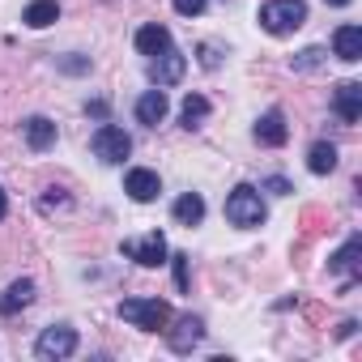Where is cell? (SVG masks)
Instances as JSON below:
<instances>
[{
	"mask_svg": "<svg viewBox=\"0 0 362 362\" xmlns=\"http://www.w3.org/2000/svg\"><path fill=\"white\" fill-rule=\"evenodd\" d=\"M307 22V5L303 0H269V5L260 9V26L269 30V35H294L298 26Z\"/></svg>",
	"mask_w": 362,
	"mask_h": 362,
	"instance_id": "obj_1",
	"label": "cell"
},
{
	"mask_svg": "<svg viewBox=\"0 0 362 362\" xmlns=\"http://www.w3.org/2000/svg\"><path fill=\"white\" fill-rule=\"evenodd\" d=\"M119 315H124L128 324L145 328V332H162V328L170 324V307H166L162 298H124V303H119Z\"/></svg>",
	"mask_w": 362,
	"mask_h": 362,
	"instance_id": "obj_2",
	"label": "cell"
},
{
	"mask_svg": "<svg viewBox=\"0 0 362 362\" xmlns=\"http://www.w3.org/2000/svg\"><path fill=\"white\" fill-rule=\"evenodd\" d=\"M226 218H230L235 226H243V230L260 226V222H264V201H260V192H256L252 184H239V188L226 197Z\"/></svg>",
	"mask_w": 362,
	"mask_h": 362,
	"instance_id": "obj_3",
	"label": "cell"
},
{
	"mask_svg": "<svg viewBox=\"0 0 362 362\" xmlns=\"http://www.w3.org/2000/svg\"><path fill=\"white\" fill-rule=\"evenodd\" d=\"M94 153L115 166V162H124V158L132 153V136H128L124 128H115V124H103V128L94 132Z\"/></svg>",
	"mask_w": 362,
	"mask_h": 362,
	"instance_id": "obj_4",
	"label": "cell"
},
{
	"mask_svg": "<svg viewBox=\"0 0 362 362\" xmlns=\"http://www.w3.org/2000/svg\"><path fill=\"white\" fill-rule=\"evenodd\" d=\"M124 256H132V260L145 264V269H158V264H166V239H162L158 230H149L145 239H128V243H124Z\"/></svg>",
	"mask_w": 362,
	"mask_h": 362,
	"instance_id": "obj_5",
	"label": "cell"
},
{
	"mask_svg": "<svg viewBox=\"0 0 362 362\" xmlns=\"http://www.w3.org/2000/svg\"><path fill=\"white\" fill-rule=\"evenodd\" d=\"M162 332H166V345H170L175 354H188V349L205 337V324L188 311V315H179V320H175V328H162Z\"/></svg>",
	"mask_w": 362,
	"mask_h": 362,
	"instance_id": "obj_6",
	"label": "cell"
},
{
	"mask_svg": "<svg viewBox=\"0 0 362 362\" xmlns=\"http://www.w3.org/2000/svg\"><path fill=\"white\" fill-rule=\"evenodd\" d=\"M73 349H77V332H73V328H64V324L43 328V337H39V345H35V354H39V358H69Z\"/></svg>",
	"mask_w": 362,
	"mask_h": 362,
	"instance_id": "obj_7",
	"label": "cell"
},
{
	"mask_svg": "<svg viewBox=\"0 0 362 362\" xmlns=\"http://www.w3.org/2000/svg\"><path fill=\"white\" fill-rule=\"evenodd\" d=\"M184 69H188V60H184V52H175V47H166V52H158L149 60V77L158 86H175L179 77H184Z\"/></svg>",
	"mask_w": 362,
	"mask_h": 362,
	"instance_id": "obj_8",
	"label": "cell"
},
{
	"mask_svg": "<svg viewBox=\"0 0 362 362\" xmlns=\"http://www.w3.org/2000/svg\"><path fill=\"white\" fill-rule=\"evenodd\" d=\"M332 107H337V115L345 124H358V115H362V86L358 81H341L337 94H332Z\"/></svg>",
	"mask_w": 362,
	"mask_h": 362,
	"instance_id": "obj_9",
	"label": "cell"
},
{
	"mask_svg": "<svg viewBox=\"0 0 362 362\" xmlns=\"http://www.w3.org/2000/svg\"><path fill=\"white\" fill-rule=\"evenodd\" d=\"M124 192H128L132 201L145 205V201H158L162 184H158V175H153V170H141V166H136V170H128V179H124Z\"/></svg>",
	"mask_w": 362,
	"mask_h": 362,
	"instance_id": "obj_10",
	"label": "cell"
},
{
	"mask_svg": "<svg viewBox=\"0 0 362 362\" xmlns=\"http://www.w3.org/2000/svg\"><path fill=\"white\" fill-rule=\"evenodd\" d=\"M332 52H337L345 64H358V60H362V30H358V26H337Z\"/></svg>",
	"mask_w": 362,
	"mask_h": 362,
	"instance_id": "obj_11",
	"label": "cell"
},
{
	"mask_svg": "<svg viewBox=\"0 0 362 362\" xmlns=\"http://www.w3.org/2000/svg\"><path fill=\"white\" fill-rule=\"evenodd\" d=\"M286 136H290V128H286V115L281 111H269V115H260V124H256V141L260 145H286Z\"/></svg>",
	"mask_w": 362,
	"mask_h": 362,
	"instance_id": "obj_12",
	"label": "cell"
},
{
	"mask_svg": "<svg viewBox=\"0 0 362 362\" xmlns=\"http://www.w3.org/2000/svg\"><path fill=\"white\" fill-rule=\"evenodd\" d=\"M166 111H170V103H166V94L162 90H149V94H141V103H136V119L141 124H162L166 119Z\"/></svg>",
	"mask_w": 362,
	"mask_h": 362,
	"instance_id": "obj_13",
	"label": "cell"
},
{
	"mask_svg": "<svg viewBox=\"0 0 362 362\" xmlns=\"http://www.w3.org/2000/svg\"><path fill=\"white\" fill-rule=\"evenodd\" d=\"M358 256H362V235H349L345 247L328 260V269H332V273H349V277L358 281Z\"/></svg>",
	"mask_w": 362,
	"mask_h": 362,
	"instance_id": "obj_14",
	"label": "cell"
},
{
	"mask_svg": "<svg viewBox=\"0 0 362 362\" xmlns=\"http://www.w3.org/2000/svg\"><path fill=\"white\" fill-rule=\"evenodd\" d=\"M166 47H170V30H166V26L153 22V26H141V30H136V52H141V56H158V52H166Z\"/></svg>",
	"mask_w": 362,
	"mask_h": 362,
	"instance_id": "obj_15",
	"label": "cell"
},
{
	"mask_svg": "<svg viewBox=\"0 0 362 362\" xmlns=\"http://www.w3.org/2000/svg\"><path fill=\"white\" fill-rule=\"evenodd\" d=\"M30 303H35V281H13L5 294H0V315H13V311H22Z\"/></svg>",
	"mask_w": 362,
	"mask_h": 362,
	"instance_id": "obj_16",
	"label": "cell"
},
{
	"mask_svg": "<svg viewBox=\"0 0 362 362\" xmlns=\"http://www.w3.org/2000/svg\"><path fill=\"white\" fill-rule=\"evenodd\" d=\"M298 226H303V239L311 243V239H320L324 230H332V214H328V209H320V205H307V209H303V218H298Z\"/></svg>",
	"mask_w": 362,
	"mask_h": 362,
	"instance_id": "obj_17",
	"label": "cell"
},
{
	"mask_svg": "<svg viewBox=\"0 0 362 362\" xmlns=\"http://www.w3.org/2000/svg\"><path fill=\"white\" fill-rule=\"evenodd\" d=\"M26 145H30V149H52V145H56V124L43 119V115L26 119Z\"/></svg>",
	"mask_w": 362,
	"mask_h": 362,
	"instance_id": "obj_18",
	"label": "cell"
},
{
	"mask_svg": "<svg viewBox=\"0 0 362 362\" xmlns=\"http://www.w3.org/2000/svg\"><path fill=\"white\" fill-rule=\"evenodd\" d=\"M60 18V5L56 0H35V5H26V13H22V22L30 26V30H43V26H52Z\"/></svg>",
	"mask_w": 362,
	"mask_h": 362,
	"instance_id": "obj_19",
	"label": "cell"
},
{
	"mask_svg": "<svg viewBox=\"0 0 362 362\" xmlns=\"http://www.w3.org/2000/svg\"><path fill=\"white\" fill-rule=\"evenodd\" d=\"M201 218H205V201H201L197 192H184V197L175 201V222H179V226H197Z\"/></svg>",
	"mask_w": 362,
	"mask_h": 362,
	"instance_id": "obj_20",
	"label": "cell"
},
{
	"mask_svg": "<svg viewBox=\"0 0 362 362\" xmlns=\"http://www.w3.org/2000/svg\"><path fill=\"white\" fill-rule=\"evenodd\" d=\"M307 166H311L315 175H328V170H337V145H328V141H315V145H311V153H307Z\"/></svg>",
	"mask_w": 362,
	"mask_h": 362,
	"instance_id": "obj_21",
	"label": "cell"
},
{
	"mask_svg": "<svg viewBox=\"0 0 362 362\" xmlns=\"http://www.w3.org/2000/svg\"><path fill=\"white\" fill-rule=\"evenodd\" d=\"M209 119V98L205 94H188L184 98V128H201Z\"/></svg>",
	"mask_w": 362,
	"mask_h": 362,
	"instance_id": "obj_22",
	"label": "cell"
},
{
	"mask_svg": "<svg viewBox=\"0 0 362 362\" xmlns=\"http://www.w3.org/2000/svg\"><path fill=\"white\" fill-rule=\"evenodd\" d=\"M324 60H328L324 47H307V52L294 56V73H315V69H324Z\"/></svg>",
	"mask_w": 362,
	"mask_h": 362,
	"instance_id": "obj_23",
	"label": "cell"
},
{
	"mask_svg": "<svg viewBox=\"0 0 362 362\" xmlns=\"http://www.w3.org/2000/svg\"><path fill=\"white\" fill-rule=\"evenodd\" d=\"M170 264H175V286L179 290H188V281H192V269H188V256L179 252V256H170Z\"/></svg>",
	"mask_w": 362,
	"mask_h": 362,
	"instance_id": "obj_24",
	"label": "cell"
},
{
	"mask_svg": "<svg viewBox=\"0 0 362 362\" xmlns=\"http://www.w3.org/2000/svg\"><path fill=\"white\" fill-rule=\"evenodd\" d=\"M175 13L197 18V13H205V0H175Z\"/></svg>",
	"mask_w": 362,
	"mask_h": 362,
	"instance_id": "obj_25",
	"label": "cell"
},
{
	"mask_svg": "<svg viewBox=\"0 0 362 362\" xmlns=\"http://www.w3.org/2000/svg\"><path fill=\"white\" fill-rule=\"evenodd\" d=\"M264 188H269V192H277V197H286V192H294V188H290V179H281V175H273V179H269V184H264Z\"/></svg>",
	"mask_w": 362,
	"mask_h": 362,
	"instance_id": "obj_26",
	"label": "cell"
},
{
	"mask_svg": "<svg viewBox=\"0 0 362 362\" xmlns=\"http://www.w3.org/2000/svg\"><path fill=\"white\" fill-rule=\"evenodd\" d=\"M354 332H358V324H354V320H345V324L337 328V337H354Z\"/></svg>",
	"mask_w": 362,
	"mask_h": 362,
	"instance_id": "obj_27",
	"label": "cell"
},
{
	"mask_svg": "<svg viewBox=\"0 0 362 362\" xmlns=\"http://www.w3.org/2000/svg\"><path fill=\"white\" fill-rule=\"evenodd\" d=\"M5 209H9V201H5V188H0V218H5Z\"/></svg>",
	"mask_w": 362,
	"mask_h": 362,
	"instance_id": "obj_28",
	"label": "cell"
},
{
	"mask_svg": "<svg viewBox=\"0 0 362 362\" xmlns=\"http://www.w3.org/2000/svg\"><path fill=\"white\" fill-rule=\"evenodd\" d=\"M328 5H337V9H345V5H349V0H328Z\"/></svg>",
	"mask_w": 362,
	"mask_h": 362,
	"instance_id": "obj_29",
	"label": "cell"
}]
</instances>
